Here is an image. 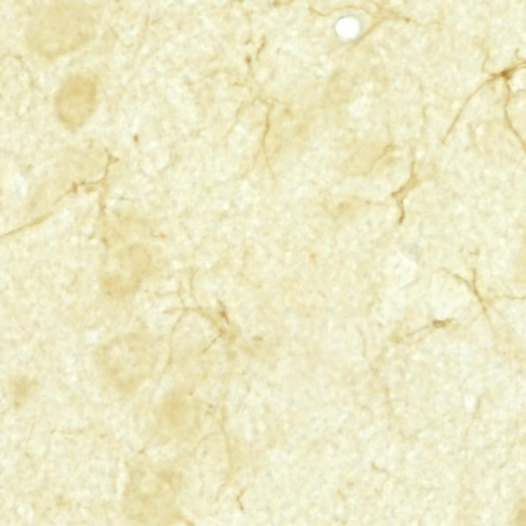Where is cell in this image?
Wrapping results in <instances>:
<instances>
[{"mask_svg":"<svg viewBox=\"0 0 526 526\" xmlns=\"http://www.w3.org/2000/svg\"><path fill=\"white\" fill-rule=\"evenodd\" d=\"M93 31L92 18L85 6L60 2L47 5L36 15L30 25L28 39L34 50L54 56L79 48Z\"/></svg>","mask_w":526,"mask_h":526,"instance_id":"obj_1","label":"cell"},{"mask_svg":"<svg viewBox=\"0 0 526 526\" xmlns=\"http://www.w3.org/2000/svg\"><path fill=\"white\" fill-rule=\"evenodd\" d=\"M518 520L517 521L521 522L525 520V513L524 509H521V510L518 513Z\"/></svg>","mask_w":526,"mask_h":526,"instance_id":"obj_3","label":"cell"},{"mask_svg":"<svg viewBox=\"0 0 526 526\" xmlns=\"http://www.w3.org/2000/svg\"><path fill=\"white\" fill-rule=\"evenodd\" d=\"M97 98V86L90 76L76 74L62 85L55 97L57 112L70 126H79L90 116Z\"/></svg>","mask_w":526,"mask_h":526,"instance_id":"obj_2","label":"cell"}]
</instances>
